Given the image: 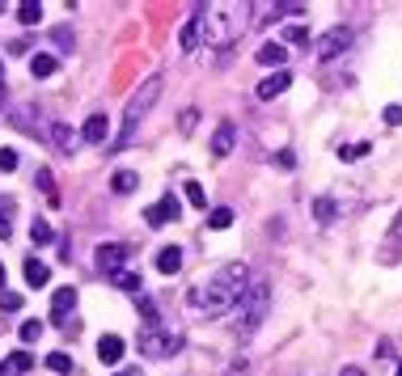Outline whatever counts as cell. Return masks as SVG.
Wrapping results in <instances>:
<instances>
[{"mask_svg": "<svg viewBox=\"0 0 402 376\" xmlns=\"http://www.w3.org/2000/svg\"><path fill=\"white\" fill-rule=\"evenodd\" d=\"M246 288H250V266L246 262H225L208 284H199L191 292V309L204 313V317H225V313H233V304L241 300Z\"/></svg>", "mask_w": 402, "mask_h": 376, "instance_id": "cell-1", "label": "cell"}, {"mask_svg": "<svg viewBox=\"0 0 402 376\" xmlns=\"http://www.w3.org/2000/svg\"><path fill=\"white\" fill-rule=\"evenodd\" d=\"M255 17V5H199V26H204V42L212 47H233L241 30Z\"/></svg>", "mask_w": 402, "mask_h": 376, "instance_id": "cell-2", "label": "cell"}, {"mask_svg": "<svg viewBox=\"0 0 402 376\" xmlns=\"http://www.w3.org/2000/svg\"><path fill=\"white\" fill-rule=\"evenodd\" d=\"M233 334L246 343V338H255V330L267 321V313H271V284L267 279H250V288L241 292V300L233 304Z\"/></svg>", "mask_w": 402, "mask_h": 376, "instance_id": "cell-3", "label": "cell"}, {"mask_svg": "<svg viewBox=\"0 0 402 376\" xmlns=\"http://www.w3.org/2000/svg\"><path fill=\"white\" fill-rule=\"evenodd\" d=\"M161 89H166V81L161 76H148L136 93H131V101H127V111H123V127H119V136H115V144H111V152H123L127 144H131V136H136V127L144 123V115L153 111V101L161 97Z\"/></svg>", "mask_w": 402, "mask_h": 376, "instance_id": "cell-4", "label": "cell"}, {"mask_svg": "<svg viewBox=\"0 0 402 376\" xmlns=\"http://www.w3.org/2000/svg\"><path fill=\"white\" fill-rule=\"evenodd\" d=\"M140 351H144L148 359H166V355H174V351H182V334L166 330L161 321H157V326H144V330H140Z\"/></svg>", "mask_w": 402, "mask_h": 376, "instance_id": "cell-5", "label": "cell"}, {"mask_svg": "<svg viewBox=\"0 0 402 376\" xmlns=\"http://www.w3.org/2000/svg\"><path fill=\"white\" fill-rule=\"evenodd\" d=\"M347 47H351V30H347V26H330V30L318 38L314 51H318V60H322V64H335L339 56H347Z\"/></svg>", "mask_w": 402, "mask_h": 376, "instance_id": "cell-6", "label": "cell"}, {"mask_svg": "<svg viewBox=\"0 0 402 376\" xmlns=\"http://www.w3.org/2000/svg\"><path fill=\"white\" fill-rule=\"evenodd\" d=\"M77 309V288H56L51 292V313H56V326H64V330H77V321L68 317Z\"/></svg>", "mask_w": 402, "mask_h": 376, "instance_id": "cell-7", "label": "cell"}, {"mask_svg": "<svg viewBox=\"0 0 402 376\" xmlns=\"http://www.w3.org/2000/svg\"><path fill=\"white\" fill-rule=\"evenodd\" d=\"M178 211H182V203H178V195L170 190V195H161V199H157L153 207H148V211H144V220H148V224H153V229H161V224H170V220L178 216Z\"/></svg>", "mask_w": 402, "mask_h": 376, "instance_id": "cell-8", "label": "cell"}, {"mask_svg": "<svg viewBox=\"0 0 402 376\" xmlns=\"http://www.w3.org/2000/svg\"><path fill=\"white\" fill-rule=\"evenodd\" d=\"M127 254H131V245H123V241H106L102 250H97V271H106V275L123 271V262H127Z\"/></svg>", "mask_w": 402, "mask_h": 376, "instance_id": "cell-9", "label": "cell"}, {"mask_svg": "<svg viewBox=\"0 0 402 376\" xmlns=\"http://www.w3.org/2000/svg\"><path fill=\"white\" fill-rule=\"evenodd\" d=\"M199 42H204V26H199V5H195V13L182 22V30H178V47L182 51H195Z\"/></svg>", "mask_w": 402, "mask_h": 376, "instance_id": "cell-10", "label": "cell"}, {"mask_svg": "<svg viewBox=\"0 0 402 376\" xmlns=\"http://www.w3.org/2000/svg\"><path fill=\"white\" fill-rule=\"evenodd\" d=\"M106 136H111L106 115H89V119H85V127H81V140H85V144H106Z\"/></svg>", "mask_w": 402, "mask_h": 376, "instance_id": "cell-11", "label": "cell"}, {"mask_svg": "<svg viewBox=\"0 0 402 376\" xmlns=\"http://www.w3.org/2000/svg\"><path fill=\"white\" fill-rule=\"evenodd\" d=\"M288 85H292V72H288V68H280L275 76H267V81H259V89H255V93H259L263 101H271V97H280V93H284Z\"/></svg>", "mask_w": 402, "mask_h": 376, "instance_id": "cell-12", "label": "cell"}, {"mask_svg": "<svg viewBox=\"0 0 402 376\" xmlns=\"http://www.w3.org/2000/svg\"><path fill=\"white\" fill-rule=\"evenodd\" d=\"M233 144H237V127L225 119V123L212 131V152H216V156H229V152H233Z\"/></svg>", "mask_w": 402, "mask_h": 376, "instance_id": "cell-13", "label": "cell"}, {"mask_svg": "<svg viewBox=\"0 0 402 376\" xmlns=\"http://www.w3.org/2000/svg\"><path fill=\"white\" fill-rule=\"evenodd\" d=\"M123 351H127V343L119 334H102V343H97V359H102V363H119Z\"/></svg>", "mask_w": 402, "mask_h": 376, "instance_id": "cell-14", "label": "cell"}, {"mask_svg": "<svg viewBox=\"0 0 402 376\" xmlns=\"http://www.w3.org/2000/svg\"><path fill=\"white\" fill-rule=\"evenodd\" d=\"M47 136H51V144H56L60 152H72L77 140H81V131H72L68 123H51V127H47Z\"/></svg>", "mask_w": 402, "mask_h": 376, "instance_id": "cell-15", "label": "cell"}, {"mask_svg": "<svg viewBox=\"0 0 402 376\" xmlns=\"http://www.w3.org/2000/svg\"><path fill=\"white\" fill-rule=\"evenodd\" d=\"M26 284L38 292V288H47L51 284V266L47 262H38V258H26Z\"/></svg>", "mask_w": 402, "mask_h": 376, "instance_id": "cell-16", "label": "cell"}, {"mask_svg": "<svg viewBox=\"0 0 402 376\" xmlns=\"http://www.w3.org/2000/svg\"><path fill=\"white\" fill-rule=\"evenodd\" d=\"M259 64H263V68H275V72H280V68L288 64V51H284L280 42H263V47H259Z\"/></svg>", "mask_w": 402, "mask_h": 376, "instance_id": "cell-17", "label": "cell"}, {"mask_svg": "<svg viewBox=\"0 0 402 376\" xmlns=\"http://www.w3.org/2000/svg\"><path fill=\"white\" fill-rule=\"evenodd\" d=\"M56 68H60V60H56V56H47V51H38V56H30V76H38V81L56 76Z\"/></svg>", "mask_w": 402, "mask_h": 376, "instance_id": "cell-18", "label": "cell"}, {"mask_svg": "<svg viewBox=\"0 0 402 376\" xmlns=\"http://www.w3.org/2000/svg\"><path fill=\"white\" fill-rule=\"evenodd\" d=\"M157 271H161V275H178V271H182V250H178V245H166V250L157 254Z\"/></svg>", "mask_w": 402, "mask_h": 376, "instance_id": "cell-19", "label": "cell"}, {"mask_svg": "<svg viewBox=\"0 0 402 376\" xmlns=\"http://www.w3.org/2000/svg\"><path fill=\"white\" fill-rule=\"evenodd\" d=\"M335 216H339V203H335L330 195H322V199H314V220H318V224H330Z\"/></svg>", "mask_w": 402, "mask_h": 376, "instance_id": "cell-20", "label": "cell"}, {"mask_svg": "<svg viewBox=\"0 0 402 376\" xmlns=\"http://www.w3.org/2000/svg\"><path fill=\"white\" fill-rule=\"evenodd\" d=\"M17 22L22 26H38L42 22V5H38V0H22V5H17Z\"/></svg>", "mask_w": 402, "mask_h": 376, "instance_id": "cell-21", "label": "cell"}, {"mask_svg": "<svg viewBox=\"0 0 402 376\" xmlns=\"http://www.w3.org/2000/svg\"><path fill=\"white\" fill-rule=\"evenodd\" d=\"M111 186H115V195H131V190L140 186V174H131V170H119V174L111 178Z\"/></svg>", "mask_w": 402, "mask_h": 376, "instance_id": "cell-22", "label": "cell"}, {"mask_svg": "<svg viewBox=\"0 0 402 376\" xmlns=\"http://www.w3.org/2000/svg\"><path fill=\"white\" fill-rule=\"evenodd\" d=\"M106 279H111L115 288H123V292H136V296H144V292H140V275H136V271H115V275H106Z\"/></svg>", "mask_w": 402, "mask_h": 376, "instance_id": "cell-23", "label": "cell"}, {"mask_svg": "<svg viewBox=\"0 0 402 376\" xmlns=\"http://www.w3.org/2000/svg\"><path fill=\"white\" fill-rule=\"evenodd\" d=\"M51 237H56L51 224H47L42 216H34V224H30V241H34V245H51Z\"/></svg>", "mask_w": 402, "mask_h": 376, "instance_id": "cell-24", "label": "cell"}, {"mask_svg": "<svg viewBox=\"0 0 402 376\" xmlns=\"http://www.w3.org/2000/svg\"><path fill=\"white\" fill-rule=\"evenodd\" d=\"M229 224H233V207H212V211H208V229L220 233V229H229Z\"/></svg>", "mask_w": 402, "mask_h": 376, "instance_id": "cell-25", "label": "cell"}, {"mask_svg": "<svg viewBox=\"0 0 402 376\" xmlns=\"http://www.w3.org/2000/svg\"><path fill=\"white\" fill-rule=\"evenodd\" d=\"M5 368H9V376H13V372H30V368H34V355H30V351H13Z\"/></svg>", "mask_w": 402, "mask_h": 376, "instance_id": "cell-26", "label": "cell"}, {"mask_svg": "<svg viewBox=\"0 0 402 376\" xmlns=\"http://www.w3.org/2000/svg\"><path fill=\"white\" fill-rule=\"evenodd\" d=\"M47 368H51L56 376H68V372H72V359H68L64 351H51V355H47Z\"/></svg>", "mask_w": 402, "mask_h": 376, "instance_id": "cell-27", "label": "cell"}, {"mask_svg": "<svg viewBox=\"0 0 402 376\" xmlns=\"http://www.w3.org/2000/svg\"><path fill=\"white\" fill-rule=\"evenodd\" d=\"M182 195H186V203H191V207H208V195H204V186H199V182H186V186H182Z\"/></svg>", "mask_w": 402, "mask_h": 376, "instance_id": "cell-28", "label": "cell"}, {"mask_svg": "<svg viewBox=\"0 0 402 376\" xmlns=\"http://www.w3.org/2000/svg\"><path fill=\"white\" fill-rule=\"evenodd\" d=\"M284 38H288V42H296V47H309V42H314L305 26H288V30H284Z\"/></svg>", "mask_w": 402, "mask_h": 376, "instance_id": "cell-29", "label": "cell"}, {"mask_svg": "<svg viewBox=\"0 0 402 376\" xmlns=\"http://www.w3.org/2000/svg\"><path fill=\"white\" fill-rule=\"evenodd\" d=\"M38 338H42V321H34V317L22 321V343H38Z\"/></svg>", "mask_w": 402, "mask_h": 376, "instance_id": "cell-30", "label": "cell"}, {"mask_svg": "<svg viewBox=\"0 0 402 376\" xmlns=\"http://www.w3.org/2000/svg\"><path fill=\"white\" fill-rule=\"evenodd\" d=\"M369 152H373V144H351V148H339V156H343V161H364Z\"/></svg>", "mask_w": 402, "mask_h": 376, "instance_id": "cell-31", "label": "cell"}, {"mask_svg": "<svg viewBox=\"0 0 402 376\" xmlns=\"http://www.w3.org/2000/svg\"><path fill=\"white\" fill-rule=\"evenodd\" d=\"M140 317H144V326H157V304L148 296H140Z\"/></svg>", "mask_w": 402, "mask_h": 376, "instance_id": "cell-32", "label": "cell"}, {"mask_svg": "<svg viewBox=\"0 0 402 376\" xmlns=\"http://www.w3.org/2000/svg\"><path fill=\"white\" fill-rule=\"evenodd\" d=\"M38 186H42V195L56 203V182H51V170H38Z\"/></svg>", "mask_w": 402, "mask_h": 376, "instance_id": "cell-33", "label": "cell"}, {"mask_svg": "<svg viewBox=\"0 0 402 376\" xmlns=\"http://www.w3.org/2000/svg\"><path fill=\"white\" fill-rule=\"evenodd\" d=\"M9 170H17V152L13 148H0V174H9Z\"/></svg>", "mask_w": 402, "mask_h": 376, "instance_id": "cell-34", "label": "cell"}, {"mask_svg": "<svg viewBox=\"0 0 402 376\" xmlns=\"http://www.w3.org/2000/svg\"><path fill=\"white\" fill-rule=\"evenodd\" d=\"M195 123H199V111H195V106H186V111H182V131L191 136V131H195Z\"/></svg>", "mask_w": 402, "mask_h": 376, "instance_id": "cell-35", "label": "cell"}, {"mask_svg": "<svg viewBox=\"0 0 402 376\" xmlns=\"http://www.w3.org/2000/svg\"><path fill=\"white\" fill-rule=\"evenodd\" d=\"M51 38H56L64 51H72V30H68V26H56V34H51Z\"/></svg>", "mask_w": 402, "mask_h": 376, "instance_id": "cell-36", "label": "cell"}, {"mask_svg": "<svg viewBox=\"0 0 402 376\" xmlns=\"http://www.w3.org/2000/svg\"><path fill=\"white\" fill-rule=\"evenodd\" d=\"M385 123H389V127H402V106H385Z\"/></svg>", "mask_w": 402, "mask_h": 376, "instance_id": "cell-37", "label": "cell"}, {"mask_svg": "<svg viewBox=\"0 0 402 376\" xmlns=\"http://www.w3.org/2000/svg\"><path fill=\"white\" fill-rule=\"evenodd\" d=\"M13 237V224H9V216H0V241H9Z\"/></svg>", "mask_w": 402, "mask_h": 376, "instance_id": "cell-38", "label": "cell"}, {"mask_svg": "<svg viewBox=\"0 0 402 376\" xmlns=\"http://www.w3.org/2000/svg\"><path fill=\"white\" fill-rule=\"evenodd\" d=\"M246 372H250V363H246V359H237V363L229 368V376H246Z\"/></svg>", "mask_w": 402, "mask_h": 376, "instance_id": "cell-39", "label": "cell"}, {"mask_svg": "<svg viewBox=\"0 0 402 376\" xmlns=\"http://www.w3.org/2000/svg\"><path fill=\"white\" fill-rule=\"evenodd\" d=\"M339 376H369V372H364V368H356V363H347V368H343Z\"/></svg>", "mask_w": 402, "mask_h": 376, "instance_id": "cell-40", "label": "cell"}, {"mask_svg": "<svg viewBox=\"0 0 402 376\" xmlns=\"http://www.w3.org/2000/svg\"><path fill=\"white\" fill-rule=\"evenodd\" d=\"M389 233H394V241H402V211L394 216V229H389Z\"/></svg>", "mask_w": 402, "mask_h": 376, "instance_id": "cell-41", "label": "cell"}, {"mask_svg": "<svg viewBox=\"0 0 402 376\" xmlns=\"http://www.w3.org/2000/svg\"><path fill=\"white\" fill-rule=\"evenodd\" d=\"M5 279H9V271H5V262H0V288H5Z\"/></svg>", "mask_w": 402, "mask_h": 376, "instance_id": "cell-42", "label": "cell"}, {"mask_svg": "<svg viewBox=\"0 0 402 376\" xmlns=\"http://www.w3.org/2000/svg\"><path fill=\"white\" fill-rule=\"evenodd\" d=\"M5 93H9V89H5V76H0V106H5Z\"/></svg>", "mask_w": 402, "mask_h": 376, "instance_id": "cell-43", "label": "cell"}, {"mask_svg": "<svg viewBox=\"0 0 402 376\" xmlns=\"http://www.w3.org/2000/svg\"><path fill=\"white\" fill-rule=\"evenodd\" d=\"M0 376H9V368H5V363H0Z\"/></svg>", "mask_w": 402, "mask_h": 376, "instance_id": "cell-44", "label": "cell"}, {"mask_svg": "<svg viewBox=\"0 0 402 376\" xmlns=\"http://www.w3.org/2000/svg\"><path fill=\"white\" fill-rule=\"evenodd\" d=\"M0 76H5V60H0Z\"/></svg>", "mask_w": 402, "mask_h": 376, "instance_id": "cell-45", "label": "cell"}, {"mask_svg": "<svg viewBox=\"0 0 402 376\" xmlns=\"http://www.w3.org/2000/svg\"><path fill=\"white\" fill-rule=\"evenodd\" d=\"M398 376H402V363H398Z\"/></svg>", "mask_w": 402, "mask_h": 376, "instance_id": "cell-46", "label": "cell"}, {"mask_svg": "<svg viewBox=\"0 0 402 376\" xmlns=\"http://www.w3.org/2000/svg\"><path fill=\"white\" fill-rule=\"evenodd\" d=\"M119 376H127V372H119Z\"/></svg>", "mask_w": 402, "mask_h": 376, "instance_id": "cell-47", "label": "cell"}, {"mask_svg": "<svg viewBox=\"0 0 402 376\" xmlns=\"http://www.w3.org/2000/svg\"><path fill=\"white\" fill-rule=\"evenodd\" d=\"M0 9H5V5H0Z\"/></svg>", "mask_w": 402, "mask_h": 376, "instance_id": "cell-48", "label": "cell"}]
</instances>
